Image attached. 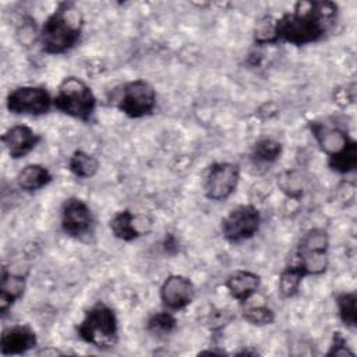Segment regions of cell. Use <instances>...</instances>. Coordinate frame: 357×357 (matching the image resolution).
<instances>
[{"label":"cell","instance_id":"cell-1","mask_svg":"<svg viewBox=\"0 0 357 357\" xmlns=\"http://www.w3.org/2000/svg\"><path fill=\"white\" fill-rule=\"evenodd\" d=\"M336 15V4L331 1L297 3L294 11L275 20L276 39L296 46L319 40Z\"/></svg>","mask_w":357,"mask_h":357},{"label":"cell","instance_id":"cell-2","mask_svg":"<svg viewBox=\"0 0 357 357\" xmlns=\"http://www.w3.org/2000/svg\"><path fill=\"white\" fill-rule=\"evenodd\" d=\"M82 20L70 3H60L46 18L40 29V43L47 54H63L81 38Z\"/></svg>","mask_w":357,"mask_h":357},{"label":"cell","instance_id":"cell-3","mask_svg":"<svg viewBox=\"0 0 357 357\" xmlns=\"http://www.w3.org/2000/svg\"><path fill=\"white\" fill-rule=\"evenodd\" d=\"M81 340L98 349L106 350L119 340V324L114 311L103 303H96L84 315L77 326Z\"/></svg>","mask_w":357,"mask_h":357},{"label":"cell","instance_id":"cell-4","mask_svg":"<svg viewBox=\"0 0 357 357\" xmlns=\"http://www.w3.org/2000/svg\"><path fill=\"white\" fill-rule=\"evenodd\" d=\"M53 106L70 117L88 121L95 112L96 98L82 79L66 77L57 88Z\"/></svg>","mask_w":357,"mask_h":357},{"label":"cell","instance_id":"cell-5","mask_svg":"<svg viewBox=\"0 0 357 357\" xmlns=\"http://www.w3.org/2000/svg\"><path fill=\"white\" fill-rule=\"evenodd\" d=\"M329 237L324 229H311L300 240L297 262L294 264L304 276L319 275L328 268Z\"/></svg>","mask_w":357,"mask_h":357},{"label":"cell","instance_id":"cell-6","mask_svg":"<svg viewBox=\"0 0 357 357\" xmlns=\"http://www.w3.org/2000/svg\"><path fill=\"white\" fill-rule=\"evenodd\" d=\"M117 109L131 119L151 114L156 106V92L144 79H134L121 86L116 99Z\"/></svg>","mask_w":357,"mask_h":357},{"label":"cell","instance_id":"cell-7","mask_svg":"<svg viewBox=\"0 0 357 357\" xmlns=\"http://www.w3.org/2000/svg\"><path fill=\"white\" fill-rule=\"evenodd\" d=\"M261 215L254 205H238L231 209L220 223L223 237L230 243L251 238L259 229Z\"/></svg>","mask_w":357,"mask_h":357},{"label":"cell","instance_id":"cell-8","mask_svg":"<svg viewBox=\"0 0 357 357\" xmlns=\"http://www.w3.org/2000/svg\"><path fill=\"white\" fill-rule=\"evenodd\" d=\"M6 105L13 114L40 116L50 110L53 98L43 86H20L8 93Z\"/></svg>","mask_w":357,"mask_h":357},{"label":"cell","instance_id":"cell-9","mask_svg":"<svg viewBox=\"0 0 357 357\" xmlns=\"http://www.w3.org/2000/svg\"><path fill=\"white\" fill-rule=\"evenodd\" d=\"M240 180L238 166L230 162L213 163L204 181V194L208 199L222 201L229 198Z\"/></svg>","mask_w":357,"mask_h":357},{"label":"cell","instance_id":"cell-10","mask_svg":"<svg viewBox=\"0 0 357 357\" xmlns=\"http://www.w3.org/2000/svg\"><path fill=\"white\" fill-rule=\"evenodd\" d=\"M93 219L89 206L77 197L64 201L61 206V229L71 237H82L89 233Z\"/></svg>","mask_w":357,"mask_h":357},{"label":"cell","instance_id":"cell-11","mask_svg":"<svg viewBox=\"0 0 357 357\" xmlns=\"http://www.w3.org/2000/svg\"><path fill=\"white\" fill-rule=\"evenodd\" d=\"M160 300L169 310L177 311L185 308L195 296L192 282L181 275H170L160 286Z\"/></svg>","mask_w":357,"mask_h":357},{"label":"cell","instance_id":"cell-12","mask_svg":"<svg viewBox=\"0 0 357 357\" xmlns=\"http://www.w3.org/2000/svg\"><path fill=\"white\" fill-rule=\"evenodd\" d=\"M151 219L142 215H135L124 209L113 216L110 220V230L114 237L123 241H132L145 234L151 229Z\"/></svg>","mask_w":357,"mask_h":357},{"label":"cell","instance_id":"cell-13","mask_svg":"<svg viewBox=\"0 0 357 357\" xmlns=\"http://www.w3.org/2000/svg\"><path fill=\"white\" fill-rule=\"evenodd\" d=\"M1 141L8 152V155L13 159H20L28 155L40 141V135L36 134L32 128L28 126H14L8 128L3 137Z\"/></svg>","mask_w":357,"mask_h":357},{"label":"cell","instance_id":"cell-14","mask_svg":"<svg viewBox=\"0 0 357 357\" xmlns=\"http://www.w3.org/2000/svg\"><path fill=\"white\" fill-rule=\"evenodd\" d=\"M38 343L35 332L26 325H14L3 331L0 349L3 356L24 354Z\"/></svg>","mask_w":357,"mask_h":357},{"label":"cell","instance_id":"cell-15","mask_svg":"<svg viewBox=\"0 0 357 357\" xmlns=\"http://www.w3.org/2000/svg\"><path fill=\"white\" fill-rule=\"evenodd\" d=\"M226 289L238 303H247L259 289L261 278L250 271H236L226 279Z\"/></svg>","mask_w":357,"mask_h":357},{"label":"cell","instance_id":"cell-16","mask_svg":"<svg viewBox=\"0 0 357 357\" xmlns=\"http://www.w3.org/2000/svg\"><path fill=\"white\" fill-rule=\"evenodd\" d=\"M311 127V132L314 134V137L317 138L321 149L329 155L337 152L339 149L343 148V145L349 141L350 137H347V134H344L343 131H340L339 128H333L326 126L325 123H319V121H311L310 124Z\"/></svg>","mask_w":357,"mask_h":357},{"label":"cell","instance_id":"cell-17","mask_svg":"<svg viewBox=\"0 0 357 357\" xmlns=\"http://www.w3.org/2000/svg\"><path fill=\"white\" fill-rule=\"evenodd\" d=\"M25 290V279L20 275L7 272L6 268L1 271V294H0V310L3 314L22 297Z\"/></svg>","mask_w":357,"mask_h":357},{"label":"cell","instance_id":"cell-18","mask_svg":"<svg viewBox=\"0 0 357 357\" xmlns=\"http://www.w3.org/2000/svg\"><path fill=\"white\" fill-rule=\"evenodd\" d=\"M52 181L50 172L42 165H26L17 176V183L20 188L25 191H36L43 188Z\"/></svg>","mask_w":357,"mask_h":357},{"label":"cell","instance_id":"cell-19","mask_svg":"<svg viewBox=\"0 0 357 357\" xmlns=\"http://www.w3.org/2000/svg\"><path fill=\"white\" fill-rule=\"evenodd\" d=\"M328 165L333 172L337 173H350L357 167V144L354 139L349 138V141L343 145L342 149L328 156Z\"/></svg>","mask_w":357,"mask_h":357},{"label":"cell","instance_id":"cell-20","mask_svg":"<svg viewBox=\"0 0 357 357\" xmlns=\"http://www.w3.org/2000/svg\"><path fill=\"white\" fill-rule=\"evenodd\" d=\"M70 172L79 178H91L99 170V162L95 156L84 152L75 151L68 160Z\"/></svg>","mask_w":357,"mask_h":357},{"label":"cell","instance_id":"cell-21","mask_svg":"<svg viewBox=\"0 0 357 357\" xmlns=\"http://www.w3.org/2000/svg\"><path fill=\"white\" fill-rule=\"evenodd\" d=\"M357 294L356 293H340L336 297V305L340 321L347 328H356L357 325Z\"/></svg>","mask_w":357,"mask_h":357},{"label":"cell","instance_id":"cell-22","mask_svg":"<svg viewBox=\"0 0 357 357\" xmlns=\"http://www.w3.org/2000/svg\"><path fill=\"white\" fill-rule=\"evenodd\" d=\"M282 153V145L272 138H262L257 141L252 148V159L259 163H272L279 159Z\"/></svg>","mask_w":357,"mask_h":357},{"label":"cell","instance_id":"cell-23","mask_svg":"<svg viewBox=\"0 0 357 357\" xmlns=\"http://www.w3.org/2000/svg\"><path fill=\"white\" fill-rule=\"evenodd\" d=\"M176 326H177L176 317L167 311L155 312L146 321V331L158 336L170 335L176 329Z\"/></svg>","mask_w":357,"mask_h":357},{"label":"cell","instance_id":"cell-24","mask_svg":"<svg viewBox=\"0 0 357 357\" xmlns=\"http://www.w3.org/2000/svg\"><path fill=\"white\" fill-rule=\"evenodd\" d=\"M303 272L293 264L283 269L279 278V290L284 297H293L297 294L300 283L303 280Z\"/></svg>","mask_w":357,"mask_h":357},{"label":"cell","instance_id":"cell-25","mask_svg":"<svg viewBox=\"0 0 357 357\" xmlns=\"http://www.w3.org/2000/svg\"><path fill=\"white\" fill-rule=\"evenodd\" d=\"M243 317L252 325H269L275 321V312L264 304L247 305L243 310Z\"/></svg>","mask_w":357,"mask_h":357},{"label":"cell","instance_id":"cell-26","mask_svg":"<svg viewBox=\"0 0 357 357\" xmlns=\"http://www.w3.org/2000/svg\"><path fill=\"white\" fill-rule=\"evenodd\" d=\"M254 39L258 45H266V43H275L276 32H275V20L271 17H264L257 22L255 31H254Z\"/></svg>","mask_w":357,"mask_h":357},{"label":"cell","instance_id":"cell-27","mask_svg":"<svg viewBox=\"0 0 357 357\" xmlns=\"http://www.w3.org/2000/svg\"><path fill=\"white\" fill-rule=\"evenodd\" d=\"M326 356H354V353L349 349L347 340L343 337V335L340 332H335L331 349Z\"/></svg>","mask_w":357,"mask_h":357},{"label":"cell","instance_id":"cell-28","mask_svg":"<svg viewBox=\"0 0 357 357\" xmlns=\"http://www.w3.org/2000/svg\"><path fill=\"white\" fill-rule=\"evenodd\" d=\"M230 319H231V317H230L225 310H219V311L212 312V314L209 315L208 324H211V328H218V326L226 325Z\"/></svg>","mask_w":357,"mask_h":357},{"label":"cell","instance_id":"cell-29","mask_svg":"<svg viewBox=\"0 0 357 357\" xmlns=\"http://www.w3.org/2000/svg\"><path fill=\"white\" fill-rule=\"evenodd\" d=\"M163 248H165V251H166V252H169V254H174V252L177 251V240H176L172 234L166 236L165 243H163Z\"/></svg>","mask_w":357,"mask_h":357}]
</instances>
